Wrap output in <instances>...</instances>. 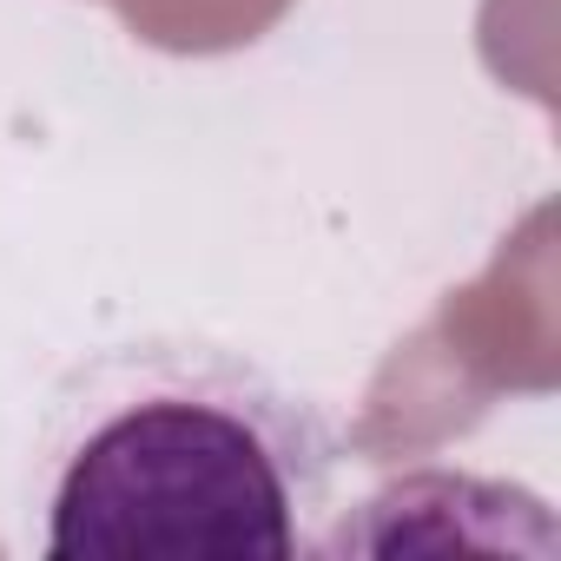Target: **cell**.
<instances>
[{"instance_id": "obj_1", "label": "cell", "mask_w": 561, "mask_h": 561, "mask_svg": "<svg viewBox=\"0 0 561 561\" xmlns=\"http://www.w3.org/2000/svg\"><path fill=\"white\" fill-rule=\"evenodd\" d=\"M298 548L285 469L264 436L192 397L106 416L54 489V561H285Z\"/></svg>"}, {"instance_id": "obj_2", "label": "cell", "mask_w": 561, "mask_h": 561, "mask_svg": "<svg viewBox=\"0 0 561 561\" xmlns=\"http://www.w3.org/2000/svg\"><path fill=\"white\" fill-rule=\"evenodd\" d=\"M554 383V257L548 211H528L515 238L489 257L482 277L436 305L423 331H410L377 370L351 443L370 462L423 456L469 430L502 390Z\"/></svg>"}, {"instance_id": "obj_3", "label": "cell", "mask_w": 561, "mask_h": 561, "mask_svg": "<svg viewBox=\"0 0 561 561\" xmlns=\"http://www.w3.org/2000/svg\"><path fill=\"white\" fill-rule=\"evenodd\" d=\"M337 548H364V554H397V548H528V554H548L554 522L528 489L423 469V476L390 482L377 502H364V522L344 528Z\"/></svg>"}, {"instance_id": "obj_4", "label": "cell", "mask_w": 561, "mask_h": 561, "mask_svg": "<svg viewBox=\"0 0 561 561\" xmlns=\"http://www.w3.org/2000/svg\"><path fill=\"white\" fill-rule=\"evenodd\" d=\"M106 8L119 14V27L139 47H159L179 60H211V54H238V47L264 41L298 0H106Z\"/></svg>"}]
</instances>
